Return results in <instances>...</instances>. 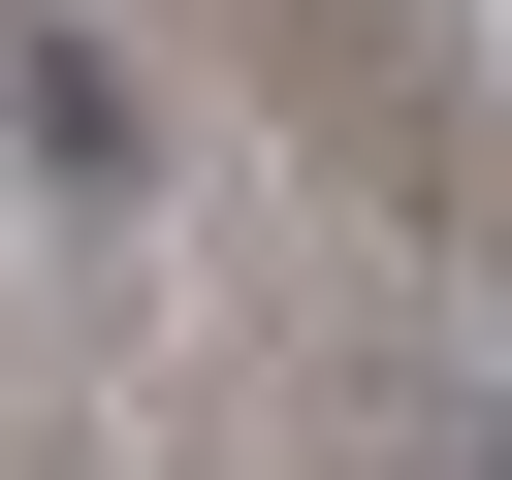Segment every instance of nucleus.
Segmentation results:
<instances>
[{"label":"nucleus","instance_id":"obj_1","mask_svg":"<svg viewBox=\"0 0 512 480\" xmlns=\"http://www.w3.org/2000/svg\"><path fill=\"white\" fill-rule=\"evenodd\" d=\"M0 128H32V160H64V192H96V224H128V192H160V96H128V64H96V32H64V0H0Z\"/></svg>","mask_w":512,"mask_h":480},{"label":"nucleus","instance_id":"obj_2","mask_svg":"<svg viewBox=\"0 0 512 480\" xmlns=\"http://www.w3.org/2000/svg\"><path fill=\"white\" fill-rule=\"evenodd\" d=\"M480 480H512V448H480Z\"/></svg>","mask_w":512,"mask_h":480}]
</instances>
